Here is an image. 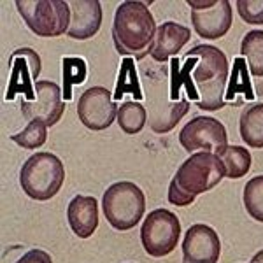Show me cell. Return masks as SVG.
<instances>
[{
  "mask_svg": "<svg viewBox=\"0 0 263 263\" xmlns=\"http://www.w3.org/2000/svg\"><path fill=\"white\" fill-rule=\"evenodd\" d=\"M244 205L253 219L263 223V176L253 177L244 186Z\"/></svg>",
  "mask_w": 263,
  "mask_h": 263,
  "instance_id": "obj_26",
  "label": "cell"
},
{
  "mask_svg": "<svg viewBox=\"0 0 263 263\" xmlns=\"http://www.w3.org/2000/svg\"><path fill=\"white\" fill-rule=\"evenodd\" d=\"M219 158L223 160L227 177L230 179H240L251 168V155L242 146H228Z\"/></svg>",
  "mask_w": 263,
  "mask_h": 263,
  "instance_id": "obj_25",
  "label": "cell"
},
{
  "mask_svg": "<svg viewBox=\"0 0 263 263\" xmlns=\"http://www.w3.org/2000/svg\"><path fill=\"white\" fill-rule=\"evenodd\" d=\"M70 6V27L67 35L78 41H86L100 30L102 6L99 0H72Z\"/></svg>",
  "mask_w": 263,
  "mask_h": 263,
  "instance_id": "obj_15",
  "label": "cell"
},
{
  "mask_svg": "<svg viewBox=\"0 0 263 263\" xmlns=\"http://www.w3.org/2000/svg\"><path fill=\"white\" fill-rule=\"evenodd\" d=\"M179 142L188 153L203 149L221 156L228 147V135L224 125L216 118L197 116L182 126Z\"/></svg>",
  "mask_w": 263,
  "mask_h": 263,
  "instance_id": "obj_8",
  "label": "cell"
},
{
  "mask_svg": "<svg viewBox=\"0 0 263 263\" xmlns=\"http://www.w3.org/2000/svg\"><path fill=\"white\" fill-rule=\"evenodd\" d=\"M192 39V30L176 21H165L156 30L155 41L151 44L149 54L155 62L163 63L174 58Z\"/></svg>",
  "mask_w": 263,
  "mask_h": 263,
  "instance_id": "obj_14",
  "label": "cell"
},
{
  "mask_svg": "<svg viewBox=\"0 0 263 263\" xmlns=\"http://www.w3.org/2000/svg\"><path fill=\"white\" fill-rule=\"evenodd\" d=\"M147 121V111L141 102H123L118 111V125L128 135L139 134Z\"/></svg>",
  "mask_w": 263,
  "mask_h": 263,
  "instance_id": "obj_23",
  "label": "cell"
},
{
  "mask_svg": "<svg viewBox=\"0 0 263 263\" xmlns=\"http://www.w3.org/2000/svg\"><path fill=\"white\" fill-rule=\"evenodd\" d=\"M251 263H263V249H261V251H258L256 254H254Z\"/></svg>",
  "mask_w": 263,
  "mask_h": 263,
  "instance_id": "obj_30",
  "label": "cell"
},
{
  "mask_svg": "<svg viewBox=\"0 0 263 263\" xmlns=\"http://www.w3.org/2000/svg\"><path fill=\"white\" fill-rule=\"evenodd\" d=\"M240 137L251 147H263V104L246 109L239 123Z\"/></svg>",
  "mask_w": 263,
  "mask_h": 263,
  "instance_id": "obj_19",
  "label": "cell"
},
{
  "mask_svg": "<svg viewBox=\"0 0 263 263\" xmlns=\"http://www.w3.org/2000/svg\"><path fill=\"white\" fill-rule=\"evenodd\" d=\"M112 93L104 86H93L78 102V116L90 130H105L118 118L120 107L112 100Z\"/></svg>",
  "mask_w": 263,
  "mask_h": 263,
  "instance_id": "obj_10",
  "label": "cell"
},
{
  "mask_svg": "<svg viewBox=\"0 0 263 263\" xmlns=\"http://www.w3.org/2000/svg\"><path fill=\"white\" fill-rule=\"evenodd\" d=\"M198 63L197 57H186L182 67H179V60L177 58H172L171 62V70H172V79H171V99L174 102H179L181 97V88H186V95H188V100H193L195 104L198 102V91L195 88L192 72L195 69V65Z\"/></svg>",
  "mask_w": 263,
  "mask_h": 263,
  "instance_id": "obj_18",
  "label": "cell"
},
{
  "mask_svg": "<svg viewBox=\"0 0 263 263\" xmlns=\"http://www.w3.org/2000/svg\"><path fill=\"white\" fill-rule=\"evenodd\" d=\"M126 93H130L137 102L144 99V93H142L141 83H139L137 67H135L134 58H123V62L120 65V76H118V81H116L114 100H121Z\"/></svg>",
  "mask_w": 263,
  "mask_h": 263,
  "instance_id": "obj_20",
  "label": "cell"
},
{
  "mask_svg": "<svg viewBox=\"0 0 263 263\" xmlns=\"http://www.w3.org/2000/svg\"><path fill=\"white\" fill-rule=\"evenodd\" d=\"M11 79L6 93V100H12L18 93H23L27 100H35V84L42 70L39 53L32 48H20L9 58Z\"/></svg>",
  "mask_w": 263,
  "mask_h": 263,
  "instance_id": "obj_11",
  "label": "cell"
},
{
  "mask_svg": "<svg viewBox=\"0 0 263 263\" xmlns=\"http://www.w3.org/2000/svg\"><path fill=\"white\" fill-rule=\"evenodd\" d=\"M62 91V88L53 81H37L35 100H21V114L28 121H39L46 126L57 125L65 111Z\"/></svg>",
  "mask_w": 263,
  "mask_h": 263,
  "instance_id": "obj_12",
  "label": "cell"
},
{
  "mask_svg": "<svg viewBox=\"0 0 263 263\" xmlns=\"http://www.w3.org/2000/svg\"><path fill=\"white\" fill-rule=\"evenodd\" d=\"M237 11L249 25H263V0H239Z\"/></svg>",
  "mask_w": 263,
  "mask_h": 263,
  "instance_id": "obj_28",
  "label": "cell"
},
{
  "mask_svg": "<svg viewBox=\"0 0 263 263\" xmlns=\"http://www.w3.org/2000/svg\"><path fill=\"white\" fill-rule=\"evenodd\" d=\"M193 28L202 39H219L232 27V4L228 0H190Z\"/></svg>",
  "mask_w": 263,
  "mask_h": 263,
  "instance_id": "obj_9",
  "label": "cell"
},
{
  "mask_svg": "<svg viewBox=\"0 0 263 263\" xmlns=\"http://www.w3.org/2000/svg\"><path fill=\"white\" fill-rule=\"evenodd\" d=\"M190 111V100L182 99L179 102H162L160 95H147V112H149V126L156 134H167Z\"/></svg>",
  "mask_w": 263,
  "mask_h": 263,
  "instance_id": "obj_16",
  "label": "cell"
},
{
  "mask_svg": "<svg viewBox=\"0 0 263 263\" xmlns=\"http://www.w3.org/2000/svg\"><path fill=\"white\" fill-rule=\"evenodd\" d=\"M186 57H197L192 78L198 91V109L219 111L224 107V86L228 81V60L224 53L216 46L198 44L186 53Z\"/></svg>",
  "mask_w": 263,
  "mask_h": 263,
  "instance_id": "obj_3",
  "label": "cell"
},
{
  "mask_svg": "<svg viewBox=\"0 0 263 263\" xmlns=\"http://www.w3.org/2000/svg\"><path fill=\"white\" fill-rule=\"evenodd\" d=\"M240 53L248 60V67L253 76H263V30H251L244 35Z\"/></svg>",
  "mask_w": 263,
  "mask_h": 263,
  "instance_id": "obj_22",
  "label": "cell"
},
{
  "mask_svg": "<svg viewBox=\"0 0 263 263\" xmlns=\"http://www.w3.org/2000/svg\"><path fill=\"white\" fill-rule=\"evenodd\" d=\"M65 181V168L53 153H35L20 171V184L33 200H49L60 192Z\"/></svg>",
  "mask_w": 263,
  "mask_h": 263,
  "instance_id": "obj_4",
  "label": "cell"
},
{
  "mask_svg": "<svg viewBox=\"0 0 263 263\" xmlns=\"http://www.w3.org/2000/svg\"><path fill=\"white\" fill-rule=\"evenodd\" d=\"M46 128H48V126H46L44 123L30 121L23 132L11 135V141L16 142L21 147H25V149H37V147L44 146L46 139H48Z\"/></svg>",
  "mask_w": 263,
  "mask_h": 263,
  "instance_id": "obj_27",
  "label": "cell"
},
{
  "mask_svg": "<svg viewBox=\"0 0 263 263\" xmlns=\"http://www.w3.org/2000/svg\"><path fill=\"white\" fill-rule=\"evenodd\" d=\"M242 93L246 100H253L254 99V91L253 86L249 83V67L246 63L244 57H237L232 67V76L230 81H228V90L224 93V100L232 102L235 100V97Z\"/></svg>",
  "mask_w": 263,
  "mask_h": 263,
  "instance_id": "obj_21",
  "label": "cell"
},
{
  "mask_svg": "<svg viewBox=\"0 0 263 263\" xmlns=\"http://www.w3.org/2000/svg\"><path fill=\"white\" fill-rule=\"evenodd\" d=\"M63 67V99L67 102L72 100V88L76 84H83L88 76V65L83 58L65 57L62 60Z\"/></svg>",
  "mask_w": 263,
  "mask_h": 263,
  "instance_id": "obj_24",
  "label": "cell"
},
{
  "mask_svg": "<svg viewBox=\"0 0 263 263\" xmlns=\"http://www.w3.org/2000/svg\"><path fill=\"white\" fill-rule=\"evenodd\" d=\"M102 209L109 224L116 230H132L137 227L146 211V197L137 184L128 181L114 182L102 198Z\"/></svg>",
  "mask_w": 263,
  "mask_h": 263,
  "instance_id": "obj_5",
  "label": "cell"
},
{
  "mask_svg": "<svg viewBox=\"0 0 263 263\" xmlns=\"http://www.w3.org/2000/svg\"><path fill=\"white\" fill-rule=\"evenodd\" d=\"M16 9L27 27L39 37L53 39L69 32L72 12L63 0H16Z\"/></svg>",
  "mask_w": 263,
  "mask_h": 263,
  "instance_id": "obj_6",
  "label": "cell"
},
{
  "mask_svg": "<svg viewBox=\"0 0 263 263\" xmlns=\"http://www.w3.org/2000/svg\"><path fill=\"white\" fill-rule=\"evenodd\" d=\"M227 176L223 160L209 151L193 153L177 168L168 186V202L177 207H186L195 202L197 195L213 190Z\"/></svg>",
  "mask_w": 263,
  "mask_h": 263,
  "instance_id": "obj_1",
  "label": "cell"
},
{
  "mask_svg": "<svg viewBox=\"0 0 263 263\" xmlns=\"http://www.w3.org/2000/svg\"><path fill=\"white\" fill-rule=\"evenodd\" d=\"M67 219L72 232L79 239H88L95 233L99 227V203L95 197L78 195L67 207Z\"/></svg>",
  "mask_w": 263,
  "mask_h": 263,
  "instance_id": "obj_17",
  "label": "cell"
},
{
  "mask_svg": "<svg viewBox=\"0 0 263 263\" xmlns=\"http://www.w3.org/2000/svg\"><path fill=\"white\" fill-rule=\"evenodd\" d=\"M221 240L207 224H193L182 240V263H218Z\"/></svg>",
  "mask_w": 263,
  "mask_h": 263,
  "instance_id": "obj_13",
  "label": "cell"
},
{
  "mask_svg": "<svg viewBox=\"0 0 263 263\" xmlns=\"http://www.w3.org/2000/svg\"><path fill=\"white\" fill-rule=\"evenodd\" d=\"M156 30L158 28L147 4L128 0L118 6L112 23V41L121 57L132 54L137 60L147 57Z\"/></svg>",
  "mask_w": 263,
  "mask_h": 263,
  "instance_id": "obj_2",
  "label": "cell"
},
{
  "mask_svg": "<svg viewBox=\"0 0 263 263\" xmlns=\"http://www.w3.org/2000/svg\"><path fill=\"white\" fill-rule=\"evenodd\" d=\"M16 263H53L51 256L42 249H30L28 253H25Z\"/></svg>",
  "mask_w": 263,
  "mask_h": 263,
  "instance_id": "obj_29",
  "label": "cell"
},
{
  "mask_svg": "<svg viewBox=\"0 0 263 263\" xmlns=\"http://www.w3.org/2000/svg\"><path fill=\"white\" fill-rule=\"evenodd\" d=\"M181 235L179 218L167 209L151 211L141 228L142 248L149 256L162 258L177 248Z\"/></svg>",
  "mask_w": 263,
  "mask_h": 263,
  "instance_id": "obj_7",
  "label": "cell"
}]
</instances>
